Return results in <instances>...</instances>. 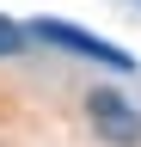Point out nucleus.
I'll return each mask as SVG.
<instances>
[{"label":"nucleus","mask_w":141,"mask_h":147,"mask_svg":"<svg viewBox=\"0 0 141 147\" xmlns=\"http://www.w3.org/2000/svg\"><path fill=\"white\" fill-rule=\"evenodd\" d=\"M25 31H37L43 43H55V49L86 55V61H104V67H117V74H129V67H135V55H123L117 43H104V37L80 31V25H67V18H37V25H25Z\"/></svg>","instance_id":"obj_1"},{"label":"nucleus","mask_w":141,"mask_h":147,"mask_svg":"<svg viewBox=\"0 0 141 147\" xmlns=\"http://www.w3.org/2000/svg\"><path fill=\"white\" fill-rule=\"evenodd\" d=\"M25 43V31L19 25H12V18H0V55H12V49H19Z\"/></svg>","instance_id":"obj_3"},{"label":"nucleus","mask_w":141,"mask_h":147,"mask_svg":"<svg viewBox=\"0 0 141 147\" xmlns=\"http://www.w3.org/2000/svg\"><path fill=\"white\" fill-rule=\"evenodd\" d=\"M86 117H92L98 141H111V147H135L141 141V110L123 98V92H111V86L86 92Z\"/></svg>","instance_id":"obj_2"}]
</instances>
